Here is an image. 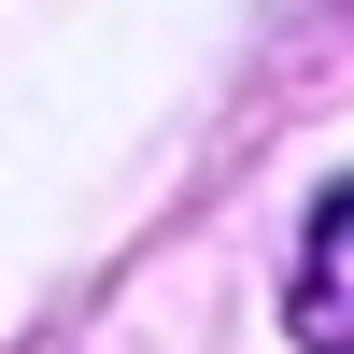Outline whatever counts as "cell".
<instances>
[{"mask_svg": "<svg viewBox=\"0 0 354 354\" xmlns=\"http://www.w3.org/2000/svg\"><path fill=\"white\" fill-rule=\"evenodd\" d=\"M283 312H298V340L312 354H354V185L312 213V241H298V283H283Z\"/></svg>", "mask_w": 354, "mask_h": 354, "instance_id": "1", "label": "cell"}]
</instances>
